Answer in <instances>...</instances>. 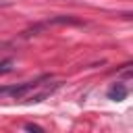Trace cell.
<instances>
[{"mask_svg":"<svg viewBox=\"0 0 133 133\" xmlns=\"http://www.w3.org/2000/svg\"><path fill=\"white\" fill-rule=\"evenodd\" d=\"M48 79V77H39V79H33V81H25V83H19V85H4L0 87V98H12V100H23L27 98L35 87L42 85V81Z\"/></svg>","mask_w":133,"mask_h":133,"instance_id":"cell-1","label":"cell"},{"mask_svg":"<svg viewBox=\"0 0 133 133\" xmlns=\"http://www.w3.org/2000/svg\"><path fill=\"white\" fill-rule=\"evenodd\" d=\"M108 98H110V100H114V102H121V100H125V98H127V87H125L123 83H116V85H112V87L108 89Z\"/></svg>","mask_w":133,"mask_h":133,"instance_id":"cell-2","label":"cell"},{"mask_svg":"<svg viewBox=\"0 0 133 133\" xmlns=\"http://www.w3.org/2000/svg\"><path fill=\"white\" fill-rule=\"evenodd\" d=\"M10 66H12V60H0V75L2 73H8Z\"/></svg>","mask_w":133,"mask_h":133,"instance_id":"cell-3","label":"cell"},{"mask_svg":"<svg viewBox=\"0 0 133 133\" xmlns=\"http://www.w3.org/2000/svg\"><path fill=\"white\" fill-rule=\"evenodd\" d=\"M25 129H29V131H44L39 125H25Z\"/></svg>","mask_w":133,"mask_h":133,"instance_id":"cell-4","label":"cell"},{"mask_svg":"<svg viewBox=\"0 0 133 133\" xmlns=\"http://www.w3.org/2000/svg\"><path fill=\"white\" fill-rule=\"evenodd\" d=\"M0 4H4V2H0Z\"/></svg>","mask_w":133,"mask_h":133,"instance_id":"cell-5","label":"cell"}]
</instances>
